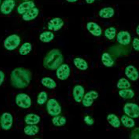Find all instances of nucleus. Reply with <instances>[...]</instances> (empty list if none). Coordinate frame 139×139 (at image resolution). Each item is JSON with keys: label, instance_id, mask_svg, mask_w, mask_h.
<instances>
[{"label": "nucleus", "instance_id": "obj_14", "mask_svg": "<svg viewBox=\"0 0 139 139\" xmlns=\"http://www.w3.org/2000/svg\"><path fill=\"white\" fill-rule=\"evenodd\" d=\"M117 41L120 44L126 45L130 43L131 36L129 33L127 31H121L117 34Z\"/></svg>", "mask_w": 139, "mask_h": 139}, {"label": "nucleus", "instance_id": "obj_2", "mask_svg": "<svg viewBox=\"0 0 139 139\" xmlns=\"http://www.w3.org/2000/svg\"><path fill=\"white\" fill-rule=\"evenodd\" d=\"M63 56L58 49H54L50 51L43 59V65L48 70L57 69L63 62Z\"/></svg>", "mask_w": 139, "mask_h": 139}, {"label": "nucleus", "instance_id": "obj_26", "mask_svg": "<svg viewBox=\"0 0 139 139\" xmlns=\"http://www.w3.org/2000/svg\"><path fill=\"white\" fill-rule=\"evenodd\" d=\"M52 121L54 125L58 126L64 125L66 122V118L61 115H57L54 116L52 119Z\"/></svg>", "mask_w": 139, "mask_h": 139}, {"label": "nucleus", "instance_id": "obj_27", "mask_svg": "<svg viewBox=\"0 0 139 139\" xmlns=\"http://www.w3.org/2000/svg\"><path fill=\"white\" fill-rule=\"evenodd\" d=\"M119 94L122 97L126 99L132 98L134 95V93L132 90L130 89H124L120 90Z\"/></svg>", "mask_w": 139, "mask_h": 139}, {"label": "nucleus", "instance_id": "obj_16", "mask_svg": "<svg viewBox=\"0 0 139 139\" xmlns=\"http://www.w3.org/2000/svg\"><path fill=\"white\" fill-rule=\"evenodd\" d=\"M87 30L93 35L95 36H99L102 33V30L100 27L96 23L90 22L87 24Z\"/></svg>", "mask_w": 139, "mask_h": 139}, {"label": "nucleus", "instance_id": "obj_37", "mask_svg": "<svg viewBox=\"0 0 139 139\" xmlns=\"http://www.w3.org/2000/svg\"><path fill=\"white\" fill-rule=\"evenodd\" d=\"M66 1H67L68 2H76L77 1V0H67Z\"/></svg>", "mask_w": 139, "mask_h": 139}, {"label": "nucleus", "instance_id": "obj_35", "mask_svg": "<svg viewBox=\"0 0 139 139\" xmlns=\"http://www.w3.org/2000/svg\"><path fill=\"white\" fill-rule=\"evenodd\" d=\"M0 85L2 84L4 81L5 78V74L2 71H0Z\"/></svg>", "mask_w": 139, "mask_h": 139}, {"label": "nucleus", "instance_id": "obj_22", "mask_svg": "<svg viewBox=\"0 0 139 139\" xmlns=\"http://www.w3.org/2000/svg\"><path fill=\"white\" fill-rule=\"evenodd\" d=\"M101 60L104 65L107 67H111L113 64L114 62L110 55L107 53H103L102 56Z\"/></svg>", "mask_w": 139, "mask_h": 139}, {"label": "nucleus", "instance_id": "obj_28", "mask_svg": "<svg viewBox=\"0 0 139 139\" xmlns=\"http://www.w3.org/2000/svg\"><path fill=\"white\" fill-rule=\"evenodd\" d=\"M121 120L123 124L126 127L131 128L135 125V122L133 120L125 115L122 116Z\"/></svg>", "mask_w": 139, "mask_h": 139}, {"label": "nucleus", "instance_id": "obj_12", "mask_svg": "<svg viewBox=\"0 0 139 139\" xmlns=\"http://www.w3.org/2000/svg\"><path fill=\"white\" fill-rule=\"evenodd\" d=\"M125 73L127 77L132 81H136L139 78V74L137 71L134 66L132 65H129L126 67Z\"/></svg>", "mask_w": 139, "mask_h": 139}, {"label": "nucleus", "instance_id": "obj_30", "mask_svg": "<svg viewBox=\"0 0 139 139\" xmlns=\"http://www.w3.org/2000/svg\"><path fill=\"white\" fill-rule=\"evenodd\" d=\"M117 87L120 89H126L129 88L131 84L129 81L124 78L120 79L117 84Z\"/></svg>", "mask_w": 139, "mask_h": 139}, {"label": "nucleus", "instance_id": "obj_17", "mask_svg": "<svg viewBox=\"0 0 139 139\" xmlns=\"http://www.w3.org/2000/svg\"><path fill=\"white\" fill-rule=\"evenodd\" d=\"M39 10L36 8H33L26 12L22 15V17L25 21H29L35 18L39 13Z\"/></svg>", "mask_w": 139, "mask_h": 139}, {"label": "nucleus", "instance_id": "obj_3", "mask_svg": "<svg viewBox=\"0 0 139 139\" xmlns=\"http://www.w3.org/2000/svg\"><path fill=\"white\" fill-rule=\"evenodd\" d=\"M19 37L16 34L10 35L7 37L4 41V45L7 50H12L15 49L20 44Z\"/></svg>", "mask_w": 139, "mask_h": 139}, {"label": "nucleus", "instance_id": "obj_29", "mask_svg": "<svg viewBox=\"0 0 139 139\" xmlns=\"http://www.w3.org/2000/svg\"><path fill=\"white\" fill-rule=\"evenodd\" d=\"M32 49L31 44L29 42H26L21 46L19 49V52L21 55H26L30 52Z\"/></svg>", "mask_w": 139, "mask_h": 139}, {"label": "nucleus", "instance_id": "obj_34", "mask_svg": "<svg viewBox=\"0 0 139 139\" xmlns=\"http://www.w3.org/2000/svg\"><path fill=\"white\" fill-rule=\"evenodd\" d=\"M132 45L134 49L137 51H139V40L137 38H135L133 41Z\"/></svg>", "mask_w": 139, "mask_h": 139}, {"label": "nucleus", "instance_id": "obj_10", "mask_svg": "<svg viewBox=\"0 0 139 139\" xmlns=\"http://www.w3.org/2000/svg\"><path fill=\"white\" fill-rule=\"evenodd\" d=\"M64 22L60 18L56 17L50 20L48 23L49 30L54 31L60 29L63 26Z\"/></svg>", "mask_w": 139, "mask_h": 139}, {"label": "nucleus", "instance_id": "obj_19", "mask_svg": "<svg viewBox=\"0 0 139 139\" xmlns=\"http://www.w3.org/2000/svg\"><path fill=\"white\" fill-rule=\"evenodd\" d=\"M40 120V118L38 115L34 114H28L26 117L25 121L28 124L32 125L38 123Z\"/></svg>", "mask_w": 139, "mask_h": 139}, {"label": "nucleus", "instance_id": "obj_8", "mask_svg": "<svg viewBox=\"0 0 139 139\" xmlns=\"http://www.w3.org/2000/svg\"><path fill=\"white\" fill-rule=\"evenodd\" d=\"M98 96V93L96 91L92 90L87 92L84 96L82 100V104L85 107L91 106L94 100L96 99Z\"/></svg>", "mask_w": 139, "mask_h": 139}, {"label": "nucleus", "instance_id": "obj_21", "mask_svg": "<svg viewBox=\"0 0 139 139\" xmlns=\"http://www.w3.org/2000/svg\"><path fill=\"white\" fill-rule=\"evenodd\" d=\"M114 14V10L112 8H105L101 9L99 12V15L101 17L109 18L112 17Z\"/></svg>", "mask_w": 139, "mask_h": 139}, {"label": "nucleus", "instance_id": "obj_24", "mask_svg": "<svg viewBox=\"0 0 139 139\" xmlns=\"http://www.w3.org/2000/svg\"><path fill=\"white\" fill-rule=\"evenodd\" d=\"M54 35L52 32L47 31L40 34L39 39L42 42H49L54 38Z\"/></svg>", "mask_w": 139, "mask_h": 139}, {"label": "nucleus", "instance_id": "obj_32", "mask_svg": "<svg viewBox=\"0 0 139 139\" xmlns=\"http://www.w3.org/2000/svg\"><path fill=\"white\" fill-rule=\"evenodd\" d=\"M47 99V93L44 91H42L39 93L38 96L37 102L39 105L43 104L46 101Z\"/></svg>", "mask_w": 139, "mask_h": 139}, {"label": "nucleus", "instance_id": "obj_18", "mask_svg": "<svg viewBox=\"0 0 139 139\" xmlns=\"http://www.w3.org/2000/svg\"><path fill=\"white\" fill-rule=\"evenodd\" d=\"M74 64L78 69L81 70H85L88 68L87 62L83 59L80 58H75L74 60Z\"/></svg>", "mask_w": 139, "mask_h": 139}, {"label": "nucleus", "instance_id": "obj_1", "mask_svg": "<svg viewBox=\"0 0 139 139\" xmlns=\"http://www.w3.org/2000/svg\"><path fill=\"white\" fill-rule=\"evenodd\" d=\"M31 78L30 71L27 69L18 67L14 69L10 75V81L12 85L18 88H22L29 84Z\"/></svg>", "mask_w": 139, "mask_h": 139}, {"label": "nucleus", "instance_id": "obj_13", "mask_svg": "<svg viewBox=\"0 0 139 139\" xmlns=\"http://www.w3.org/2000/svg\"><path fill=\"white\" fill-rule=\"evenodd\" d=\"M15 3L13 0H6L2 4L1 7V12L3 14H9L13 9Z\"/></svg>", "mask_w": 139, "mask_h": 139}, {"label": "nucleus", "instance_id": "obj_36", "mask_svg": "<svg viewBox=\"0 0 139 139\" xmlns=\"http://www.w3.org/2000/svg\"><path fill=\"white\" fill-rule=\"evenodd\" d=\"M86 2L87 3L90 4V3H93L94 2L95 0H86Z\"/></svg>", "mask_w": 139, "mask_h": 139}, {"label": "nucleus", "instance_id": "obj_11", "mask_svg": "<svg viewBox=\"0 0 139 139\" xmlns=\"http://www.w3.org/2000/svg\"><path fill=\"white\" fill-rule=\"evenodd\" d=\"M85 92L84 89L81 85H77L74 87L73 94L75 100L77 102H81L83 99Z\"/></svg>", "mask_w": 139, "mask_h": 139}, {"label": "nucleus", "instance_id": "obj_5", "mask_svg": "<svg viewBox=\"0 0 139 139\" xmlns=\"http://www.w3.org/2000/svg\"><path fill=\"white\" fill-rule=\"evenodd\" d=\"M16 103L17 106L24 108H28L31 104V100L27 95L20 93L17 95L15 99Z\"/></svg>", "mask_w": 139, "mask_h": 139}, {"label": "nucleus", "instance_id": "obj_38", "mask_svg": "<svg viewBox=\"0 0 139 139\" xmlns=\"http://www.w3.org/2000/svg\"><path fill=\"white\" fill-rule=\"evenodd\" d=\"M136 31L137 33L139 35V25L136 29Z\"/></svg>", "mask_w": 139, "mask_h": 139}, {"label": "nucleus", "instance_id": "obj_7", "mask_svg": "<svg viewBox=\"0 0 139 139\" xmlns=\"http://www.w3.org/2000/svg\"><path fill=\"white\" fill-rule=\"evenodd\" d=\"M70 70L69 66L67 64H61L57 69L56 74L57 77L61 80H65L69 77Z\"/></svg>", "mask_w": 139, "mask_h": 139}, {"label": "nucleus", "instance_id": "obj_4", "mask_svg": "<svg viewBox=\"0 0 139 139\" xmlns=\"http://www.w3.org/2000/svg\"><path fill=\"white\" fill-rule=\"evenodd\" d=\"M47 108L48 113L53 116L58 115L61 112V106L54 99H51L48 100L47 103Z\"/></svg>", "mask_w": 139, "mask_h": 139}, {"label": "nucleus", "instance_id": "obj_33", "mask_svg": "<svg viewBox=\"0 0 139 139\" xmlns=\"http://www.w3.org/2000/svg\"><path fill=\"white\" fill-rule=\"evenodd\" d=\"M84 120L87 125H92L94 123V120L93 119L88 115L85 117Z\"/></svg>", "mask_w": 139, "mask_h": 139}, {"label": "nucleus", "instance_id": "obj_9", "mask_svg": "<svg viewBox=\"0 0 139 139\" xmlns=\"http://www.w3.org/2000/svg\"><path fill=\"white\" fill-rule=\"evenodd\" d=\"M13 122V117L10 114L7 112L3 113L1 119L2 129L5 130L9 129L12 126Z\"/></svg>", "mask_w": 139, "mask_h": 139}, {"label": "nucleus", "instance_id": "obj_15", "mask_svg": "<svg viewBox=\"0 0 139 139\" xmlns=\"http://www.w3.org/2000/svg\"><path fill=\"white\" fill-rule=\"evenodd\" d=\"M34 3L32 1H29L24 2L18 6L17 8V11L20 14H24L31 9L35 6Z\"/></svg>", "mask_w": 139, "mask_h": 139}, {"label": "nucleus", "instance_id": "obj_23", "mask_svg": "<svg viewBox=\"0 0 139 139\" xmlns=\"http://www.w3.org/2000/svg\"><path fill=\"white\" fill-rule=\"evenodd\" d=\"M41 83L43 85L49 89L54 88L57 86L55 82L49 77H46L43 78L41 79Z\"/></svg>", "mask_w": 139, "mask_h": 139}, {"label": "nucleus", "instance_id": "obj_25", "mask_svg": "<svg viewBox=\"0 0 139 139\" xmlns=\"http://www.w3.org/2000/svg\"><path fill=\"white\" fill-rule=\"evenodd\" d=\"M25 133L29 135H34L36 134L38 132L39 128L35 125H31L26 126L24 128Z\"/></svg>", "mask_w": 139, "mask_h": 139}, {"label": "nucleus", "instance_id": "obj_6", "mask_svg": "<svg viewBox=\"0 0 139 139\" xmlns=\"http://www.w3.org/2000/svg\"><path fill=\"white\" fill-rule=\"evenodd\" d=\"M124 110L125 113L131 118H137L139 116V107L135 104L126 103L124 106Z\"/></svg>", "mask_w": 139, "mask_h": 139}, {"label": "nucleus", "instance_id": "obj_20", "mask_svg": "<svg viewBox=\"0 0 139 139\" xmlns=\"http://www.w3.org/2000/svg\"><path fill=\"white\" fill-rule=\"evenodd\" d=\"M107 120L109 124L114 127L118 128L120 126V122L119 118L114 114H109L107 117Z\"/></svg>", "mask_w": 139, "mask_h": 139}, {"label": "nucleus", "instance_id": "obj_31", "mask_svg": "<svg viewBox=\"0 0 139 139\" xmlns=\"http://www.w3.org/2000/svg\"><path fill=\"white\" fill-rule=\"evenodd\" d=\"M116 29L113 27H111L106 29L105 31V36L110 40L113 39L115 36Z\"/></svg>", "mask_w": 139, "mask_h": 139}]
</instances>
